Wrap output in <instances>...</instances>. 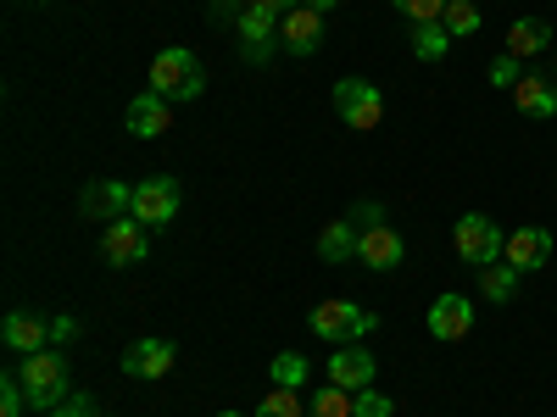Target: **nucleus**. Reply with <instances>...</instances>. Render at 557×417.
<instances>
[{
	"label": "nucleus",
	"mask_w": 557,
	"mask_h": 417,
	"mask_svg": "<svg viewBox=\"0 0 557 417\" xmlns=\"http://www.w3.org/2000/svg\"><path fill=\"white\" fill-rule=\"evenodd\" d=\"M78 334V317H51V345H67Z\"/></svg>",
	"instance_id": "nucleus-33"
},
{
	"label": "nucleus",
	"mask_w": 557,
	"mask_h": 417,
	"mask_svg": "<svg viewBox=\"0 0 557 417\" xmlns=\"http://www.w3.org/2000/svg\"><path fill=\"white\" fill-rule=\"evenodd\" d=\"M96 417H101V412H96Z\"/></svg>",
	"instance_id": "nucleus-37"
},
{
	"label": "nucleus",
	"mask_w": 557,
	"mask_h": 417,
	"mask_svg": "<svg viewBox=\"0 0 557 417\" xmlns=\"http://www.w3.org/2000/svg\"><path fill=\"white\" fill-rule=\"evenodd\" d=\"M128 206H134V184H117V178H96L78 195V212L96 223H117V217H128Z\"/></svg>",
	"instance_id": "nucleus-8"
},
{
	"label": "nucleus",
	"mask_w": 557,
	"mask_h": 417,
	"mask_svg": "<svg viewBox=\"0 0 557 417\" xmlns=\"http://www.w3.org/2000/svg\"><path fill=\"white\" fill-rule=\"evenodd\" d=\"M168 123H173V112H168V101L157 96V89H146V96L128 101V134L134 139H162Z\"/></svg>",
	"instance_id": "nucleus-17"
},
{
	"label": "nucleus",
	"mask_w": 557,
	"mask_h": 417,
	"mask_svg": "<svg viewBox=\"0 0 557 417\" xmlns=\"http://www.w3.org/2000/svg\"><path fill=\"white\" fill-rule=\"evenodd\" d=\"M101 251H107V262H112V267H134V262H146V256H151L146 223H134V217H117V223H107Z\"/></svg>",
	"instance_id": "nucleus-9"
},
{
	"label": "nucleus",
	"mask_w": 557,
	"mask_h": 417,
	"mask_svg": "<svg viewBox=\"0 0 557 417\" xmlns=\"http://www.w3.org/2000/svg\"><path fill=\"white\" fill-rule=\"evenodd\" d=\"M0 340H7L17 356H34L51 345V323L34 317V312H7V323H0Z\"/></svg>",
	"instance_id": "nucleus-13"
},
{
	"label": "nucleus",
	"mask_w": 557,
	"mask_h": 417,
	"mask_svg": "<svg viewBox=\"0 0 557 417\" xmlns=\"http://www.w3.org/2000/svg\"><path fill=\"white\" fill-rule=\"evenodd\" d=\"M278 23H285V17H278V12H268V7H246L240 17H235V34H240V56L246 62H268L273 51H278Z\"/></svg>",
	"instance_id": "nucleus-7"
},
{
	"label": "nucleus",
	"mask_w": 557,
	"mask_h": 417,
	"mask_svg": "<svg viewBox=\"0 0 557 417\" xmlns=\"http://www.w3.org/2000/svg\"><path fill=\"white\" fill-rule=\"evenodd\" d=\"M257 417H301V395H296V390H285V384H273V390L262 395Z\"/></svg>",
	"instance_id": "nucleus-26"
},
{
	"label": "nucleus",
	"mask_w": 557,
	"mask_h": 417,
	"mask_svg": "<svg viewBox=\"0 0 557 417\" xmlns=\"http://www.w3.org/2000/svg\"><path fill=\"white\" fill-rule=\"evenodd\" d=\"M301 7H312V12H330V7H341V0H301Z\"/></svg>",
	"instance_id": "nucleus-35"
},
{
	"label": "nucleus",
	"mask_w": 557,
	"mask_h": 417,
	"mask_svg": "<svg viewBox=\"0 0 557 417\" xmlns=\"http://www.w3.org/2000/svg\"><path fill=\"white\" fill-rule=\"evenodd\" d=\"M446 51H451L446 23H418V28H412V56H418V62H441Z\"/></svg>",
	"instance_id": "nucleus-22"
},
{
	"label": "nucleus",
	"mask_w": 557,
	"mask_h": 417,
	"mask_svg": "<svg viewBox=\"0 0 557 417\" xmlns=\"http://www.w3.org/2000/svg\"><path fill=\"white\" fill-rule=\"evenodd\" d=\"M218 417H240V412H218Z\"/></svg>",
	"instance_id": "nucleus-36"
},
{
	"label": "nucleus",
	"mask_w": 557,
	"mask_h": 417,
	"mask_svg": "<svg viewBox=\"0 0 557 417\" xmlns=\"http://www.w3.org/2000/svg\"><path fill=\"white\" fill-rule=\"evenodd\" d=\"M351 417H391V395L385 390H357V412Z\"/></svg>",
	"instance_id": "nucleus-31"
},
{
	"label": "nucleus",
	"mask_w": 557,
	"mask_h": 417,
	"mask_svg": "<svg viewBox=\"0 0 557 417\" xmlns=\"http://www.w3.org/2000/svg\"><path fill=\"white\" fill-rule=\"evenodd\" d=\"M318 256H323V262H346V256H357V228H351L346 217H335V223L318 235Z\"/></svg>",
	"instance_id": "nucleus-21"
},
{
	"label": "nucleus",
	"mask_w": 557,
	"mask_h": 417,
	"mask_svg": "<svg viewBox=\"0 0 557 417\" xmlns=\"http://www.w3.org/2000/svg\"><path fill=\"white\" fill-rule=\"evenodd\" d=\"M17 379H23V390H28V401H34L39 412H51V406H62V401L73 395V374H67V356H62L57 345H45V351L23 356Z\"/></svg>",
	"instance_id": "nucleus-1"
},
{
	"label": "nucleus",
	"mask_w": 557,
	"mask_h": 417,
	"mask_svg": "<svg viewBox=\"0 0 557 417\" xmlns=\"http://www.w3.org/2000/svg\"><path fill=\"white\" fill-rule=\"evenodd\" d=\"M173 362H178V351H173L168 340H134V345L123 351V374H128V379H168Z\"/></svg>",
	"instance_id": "nucleus-11"
},
{
	"label": "nucleus",
	"mask_w": 557,
	"mask_h": 417,
	"mask_svg": "<svg viewBox=\"0 0 557 417\" xmlns=\"http://www.w3.org/2000/svg\"><path fill=\"white\" fill-rule=\"evenodd\" d=\"M351 412H357V395H351V390H341V384L318 390V395L307 401V417H351Z\"/></svg>",
	"instance_id": "nucleus-23"
},
{
	"label": "nucleus",
	"mask_w": 557,
	"mask_h": 417,
	"mask_svg": "<svg viewBox=\"0 0 557 417\" xmlns=\"http://www.w3.org/2000/svg\"><path fill=\"white\" fill-rule=\"evenodd\" d=\"M151 89L173 106V101H196L201 89H207V67H201V56L196 51H162L157 62H151Z\"/></svg>",
	"instance_id": "nucleus-2"
},
{
	"label": "nucleus",
	"mask_w": 557,
	"mask_h": 417,
	"mask_svg": "<svg viewBox=\"0 0 557 417\" xmlns=\"http://www.w3.org/2000/svg\"><path fill=\"white\" fill-rule=\"evenodd\" d=\"M45 417H96V401H89V390H73L62 406H51Z\"/></svg>",
	"instance_id": "nucleus-32"
},
{
	"label": "nucleus",
	"mask_w": 557,
	"mask_h": 417,
	"mask_svg": "<svg viewBox=\"0 0 557 417\" xmlns=\"http://www.w3.org/2000/svg\"><path fill=\"white\" fill-rule=\"evenodd\" d=\"M546 45H552V28L541 23V17H519L513 28H507V56H541L546 51Z\"/></svg>",
	"instance_id": "nucleus-19"
},
{
	"label": "nucleus",
	"mask_w": 557,
	"mask_h": 417,
	"mask_svg": "<svg viewBox=\"0 0 557 417\" xmlns=\"http://www.w3.org/2000/svg\"><path fill=\"white\" fill-rule=\"evenodd\" d=\"M335 112L351 123V128H380L385 123V96H380V84H368V78H335Z\"/></svg>",
	"instance_id": "nucleus-5"
},
{
	"label": "nucleus",
	"mask_w": 557,
	"mask_h": 417,
	"mask_svg": "<svg viewBox=\"0 0 557 417\" xmlns=\"http://www.w3.org/2000/svg\"><path fill=\"white\" fill-rule=\"evenodd\" d=\"M396 12H407L412 23H441L446 17V0H396Z\"/></svg>",
	"instance_id": "nucleus-29"
},
{
	"label": "nucleus",
	"mask_w": 557,
	"mask_h": 417,
	"mask_svg": "<svg viewBox=\"0 0 557 417\" xmlns=\"http://www.w3.org/2000/svg\"><path fill=\"white\" fill-rule=\"evenodd\" d=\"M268 374H273V384H285V390H301L312 367H307V356H301V351H278Z\"/></svg>",
	"instance_id": "nucleus-24"
},
{
	"label": "nucleus",
	"mask_w": 557,
	"mask_h": 417,
	"mask_svg": "<svg viewBox=\"0 0 557 417\" xmlns=\"http://www.w3.org/2000/svg\"><path fill=\"white\" fill-rule=\"evenodd\" d=\"M246 7H268V12L285 17V12H296V7H301V0H246Z\"/></svg>",
	"instance_id": "nucleus-34"
},
{
	"label": "nucleus",
	"mask_w": 557,
	"mask_h": 417,
	"mask_svg": "<svg viewBox=\"0 0 557 417\" xmlns=\"http://www.w3.org/2000/svg\"><path fill=\"white\" fill-rule=\"evenodd\" d=\"M446 34L457 39V34H474L480 28V7H474V0H446Z\"/></svg>",
	"instance_id": "nucleus-25"
},
{
	"label": "nucleus",
	"mask_w": 557,
	"mask_h": 417,
	"mask_svg": "<svg viewBox=\"0 0 557 417\" xmlns=\"http://www.w3.org/2000/svg\"><path fill=\"white\" fill-rule=\"evenodd\" d=\"M519 267H507V262H491V267H480V295L485 301H496V306H507V301H513L519 295Z\"/></svg>",
	"instance_id": "nucleus-20"
},
{
	"label": "nucleus",
	"mask_w": 557,
	"mask_h": 417,
	"mask_svg": "<svg viewBox=\"0 0 557 417\" xmlns=\"http://www.w3.org/2000/svg\"><path fill=\"white\" fill-rule=\"evenodd\" d=\"M513 101H519L524 117H557V89H552L546 73H524L519 89H513Z\"/></svg>",
	"instance_id": "nucleus-18"
},
{
	"label": "nucleus",
	"mask_w": 557,
	"mask_h": 417,
	"mask_svg": "<svg viewBox=\"0 0 557 417\" xmlns=\"http://www.w3.org/2000/svg\"><path fill=\"white\" fill-rule=\"evenodd\" d=\"M546 256H552V235H546V228H519V235H507V251H502V262L519 267V273L546 267Z\"/></svg>",
	"instance_id": "nucleus-16"
},
{
	"label": "nucleus",
	"mask_w": 557,
	"mask_h": 417,
	"mask_svg": "<svg viewBox=\"0 0 557 417\" xmlns=\"http://www.w3.org/2000/svg\"><path fill=\"white\" fill-rule=\"evenodd\" d=\"M128 217H134V223H146V228L173 223V217H178V184H173L168 173L139 178V184H134V206H128Z\"/></svg>",
	"instance_id": "nucleus-6"
},
{
	"label": "nucleus",
	"mask_w": 557,
	"mask_h": 417,
	"mask_svg": "<svg viewBox=\"0 0 557 417\" xmlns=\"http://www.w3.org/2000/svg\"><path fill=\"white\" fill-rule=\"evenodd\" d=\"M374 329H380V317L362 312L357 301H318L312 306V334L330 340V345H357L362 334H374Z\"/></svg>",
	"instance_id": "nucleus-3"
},
{
	"label": "nucleus",
	"mask_w": 557,
	"mask_h": 417,
	"mask_svg": "<svg viewBox=\"0 0 557 417\" xmlns=\"http://www.w3.org/2000/svg\"><path fill=\"white\" fill-rule=\"evenodd\" d=\"M357 256L374 267V273H396L401 267V235H396L391 223L368 228V235H357Z\"/></svg>",
	"instance_id": "nucleus-15"
},
{
	"label": "nucleus",
	"mask_w": 557,
	"mask_h": 417,
	"mask_svg": "<svg viewBox=\"0 0 557 417\" xmlns=\"http://www.w3.org/2000/svg\"><path fill=\"white\" fill-rule=\"evenodd\" d=\"M34 401H28V390H23V379L12 374V379H0V417H23Z\"/></svg>",
	"instance_id": "nucleus-27"
},
{
	"label": "nucleus",
	"mask_w": 557,
	"mask_h": 417,
	"mask_svg": "<svg viewBox=\"0 0 557 417\" xmlns=\"http://www.w3.org/2000/svg\"><path fill=\"white\" fill-rule=\"evenodd\" d=\"M519 78H524V62H519V56L502 51V56L491 62V84H496V89H519Z\"/></svg>",
	"instance_id": "nucleus-28"
},
{
	"label": "nucleus",
	"mask_w": 557,
	"mask_h": 417,
	"mask_svg": "<svg viewBox=\"0 0 557 417\" xmlns=\"http://www.w3.org/2000/svg\"><path fill=\"white\" fill-rule=\"evenodd\" d=\"M278 45H285L290 56H312L323 45V12H312V7L285 12V23H278Z\"/></svg>",
	"instance_id": "nucleus-12"
},
{
	"label": "nucleus",
	"mask_w": 557,
	"mask_h": 417,
	"mask_svg": "<svg viewBox=\"0 0 557 417\" xmlns=\"http://www.w3.org/2000/svg\"><path fill=\"white\" fill-rule=\"evenodd\" d=\"M346 223L357 228V235H368V228H380V223H385V206H380V201H357V206L346 212Z\"/></svg>",
	"instance_id": "nucleus-30"
},
{
	"label": "nucleus",
	"mask_w": 557,
	"mask_h": 417,
	"mask_svg": "<svg viewBox=\"0 0 557 417\" xmlns=\"http://www.w3.org/2000/svg\"><path fill=\"white\" fill-rule=\"evenodd\" d=\"M451 240H457V256L469 262V267H491V262H502V251H507V235H502L485 212H462L457 228H451Z\"/></svg>",
	"instance_id": "nucleus-4"
},
{
	"label": "nucleus",
	"mask_w": 557,
	"mask_h": 417,
	"mask_svg": "<svg viewBox=\"0 0 557 417\" xmlns=\"http://www.w3.org/2000/svg\"><path fill=\"white\" fill-rule=\"evenodd\" d=\"M469 329H474V301L469 295H441L430 306V334L435 340H462Z\"/></svg>",
	"instance_id": "nucleus-14"
},
{
	"label": "nucleus",
	"mask_w": 557,
	"mask_h": 417,
	"mask_svg": "<svg viewBox=\"0 0 557 417\" xmlns=\"http://www.w3.org/2000/svg\"><path fill=\"white\" fill-rule=\"evenodd\" d=\"M374 374H380V362H374V351H368V345H341L330 356V384H341L351 395L374 384Z\"/></svg>",
	"instance_id": "nucleus-10"
}]
</instances>
